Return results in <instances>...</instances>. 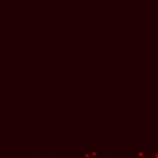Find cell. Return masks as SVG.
<instances>
[{"label": "cell", "instance_id": "1", "mask_svg": "<svg viewBox=\"0 0 158 158\" xmlns=\"http://www.w3.org/2000/svg\"><path fill=\"white\" fill-rule=\"evenodd\" d=\"M33 158H56V157L51 152H38V154Z\"/></svg>", "mask_w": 158, "mask_h": 158}, {"label": "cell", "instance_id": "2", "mask_svg": "<svg viewBox=\"0 0 158 158\" xmlns=\"http://www.w3.org/2000/svg\"><path fill=\"white\" fill-rule=\"evenodd\" d=\"M0 158H7V157H5V156H4V153L0 151Z\"/></svg>", "mask_w": 158, "mask_h": 158}]
</instances>
